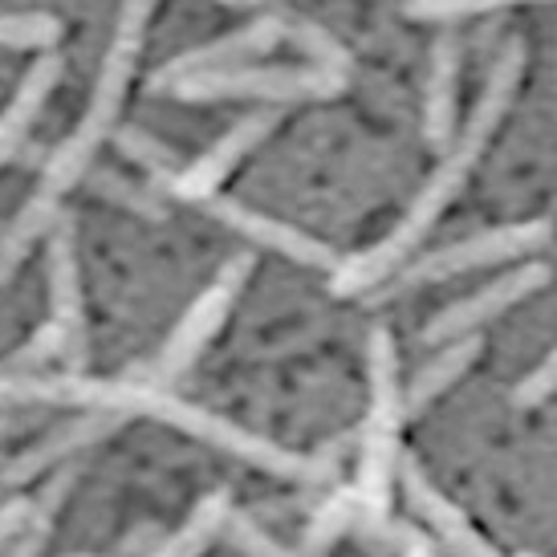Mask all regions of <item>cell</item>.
Listing matches in <instances>:
<instances>
[{
	"label": "cell",
	"mask_w": 557,
	"mask_h": 557,
	"mask_svg": "<svg viewBox=\"0 0 557 557\" xmlns=\"http://www.w3.org/2000/svg\"><path fill=\"white\" fill-rule=\"evenodd\" d=\"M151 4H156V0H126L119 33H114V41H110L107 58H102V70H98V78H94L90 102L82 110L78 126H74L70 139L49 156L46 171H41V187L33 191L29 208L13 220V228L0 240V277L13 273L16 264H21V257L33 248V240L49 228V220L58 212L62 196L90 171L98 147L110 139V131H114L119 114H123L126 90H131V82L139 74Z\"/></svg>",
	"instance_id": "1"
},
{
	"label": "cell",
	"mask_w": 557,
	"mask_h": 557,
	"mask_svg": "<svg viewBox=\"0 0 557 557\" xmlns=\"http://www.w3.org/2000/svg\"><path fill=\"white\" fill-rule=\"evenodd\" d=\"M521 78H525V49L509 46L496 58L493 74L484 82V90H480L476 107L468 114V123L460 126V131L451 135L448 147H444V151H448L444 163L432 171L428 184L419 187V200L411 203V212L403 216V224L383 240V245H374L371 252H362V257H355V261L342 269L338 277H334L338 294H358V289H367L374 281H383L395 264H403V257H407L423 236L432 233V224L444 216V208L460 196V187H465L468 175L476 171L484 147H488L493 135L500 131V123H505V114H509V107H512V98H517Z\"/></svg>",
	"instance_id": "2"
},
{
	"label": "cell",
	"mask_w": 557,
	"mask_h": 557,
	"mask_svg": "<svg viewBox=\"0 0 557 557\" xmlns=\"http://www.w3.org/2000/svg\"><path fill=\"white\" fill-rule=\"evenodd\" d=\"M346 74H334L325 65H224V70H200V74H180L163 82V90L180 102H269V107H289V102H322L338 98L346 90Z\"/></svg>",
	"instance_id": "3"
},
{
	"label": "cell",
	"mask_w": 557,
	"mask_h": 557,
	"mask_svg": "<svg viewBox=\"0 0 557 557\" xmlns=\"http://www.w3.org/2000/svg\"><path fill=\"white\" fill-rule=\"evenodd\" d=\"M281 123V110H257V114H248V119H240V123L224 135V139L212 147V151H203L196 163H187L184 171H175L168 180V187L180 196V200H212L216 196V187L233 175V168L240 163V159L248 156V151H257L273 131H277Z\"/></svg>",
	"instance_id": "4"
},
{
	"label": "cell",
	"mask_w": 557,
	"mask_h": 557,
	"mask_svg": "<svg viewBox=\"0 0 557 557\" xmlns=\"http://www.w3.org/2000/svg\"><path fill=\"white\" fill-rule=\"evenodd\" d=\"M545 233H549L545 220H533V224H505V228H493V233L468 236L460 245L432 252L428 261H416L403 273V281H407V285L444 281V277H456V273H468V269H480V264L509 261L517 252H529L533 245H542Z\"/></svg>",
	"instance_id": "5"
},
{
	"label": "cell",
	"mask_w": 557,
	"mask_h": 557,
	"mask_svg": "<svg viewBox=\"0 0 557 557\" xmlns=\"http://www.w3.org/2000/svg\"><path fill=\"white\" fill-rule=\"evenodd\" d=\"M285 41V21L281 16H261V21H248L240 29L224 33L216 41H203V46L180 53L175 62L156 78V86L180 78V74H200V70H224V65H245L252 58L269 53L273 46Z\"/></svg>",
	"instance_id": "6"
},
{
	"label": "cell",
	"mask_w": 557,
	"mask_h": 557,
	"mask_svg": "<svg viewBox=\"0 0 557 557\" xmlns=\"http://www.w3.org/2000/svg\"><path fill=\"white\" fill-rule=\"evenodd\" d=\"M245 273H248V261H236L220 273L216 285H212V289L191 306V313L184 318V325H180V330H175V338L168 342V350H163V358H159V371L163 374L184 371L187 362L200 355V346L216 334V325L224 322V313L233 310L236 294H240V285H245Z\"/></svg>",
	"instance_id": "7"
},
{
	"label": "cell",
	"mask_w": 557,
	"mask_h": 557,
	"mask_svg": "<svg viewBox=\"0 0 557 557\" xmlns=\"http://www.w3.org/2000/svg\"><path fill=\"white\" fill-rule=\"evenodd\" d=\"M456 90H460V41L444 33L435 37L423 82V139L432 147H448L456 135Z\"/></svg>",
	"instance_id": "8"
},
{
	"label": "cell",
	"mask_w": 557,
	"mask_h": 557,
	"mask_svg": "<svg viewBox=\"0 0 557 557\" xmlns=\"http://www.w3.org/2000/svg\"><path fill=\"white\" fill-rule=\"evenodd\" d=\"M545 281H549V269H545V264L517 269V273L496 281V285H488V289L472 294L468 301H460V306H451V310L440 313V318L432 322V330H428V338H465L472 325H480L484 318L500 313L505 306H512V301H521V297L533 294V289L545 285Z\"/></svg>",
	"instance_id": "9"
},
{
	"label": "cell",
	"mask_w": 557,
	"mask_h": 557,
	"mask_svg": "<svg viewBox=\"0 0 557 557\" xmlns=\"http://www.w3.org/2000/svg\"><path fill=\"white\" fill-rule=\"evenodd\" d=\"M58 78H62V58H58V53L37 58V65L21 78L16 94L9 98V107L0 110V168L13 159V151L21 147V139L29 135L33 119H37L41 107L49 102V94H53Z\"/></svg>",
	"instance_id": "10"
},
{
	"label": "cell",
	"mask_w": 557,
	"mask_h": 557,
	"mask_svg": "<svg viewBox=\"0 0 557 557\" xmlns=\"http://www.w3.org/2000/svg\"><path fill=\"white\" fill-rule=\"evenodd\" d=\"M216 212L233 224L236 233H245V236H252V240H261V245L277 248V252L294 257V261L330 264V252H325L318 240H310V236L297 233V228H289V224H281V220L261 216V212H248V208H240V203H220Z\"/></svg>",
	"instance_id": "11"
},
{
	"label": "cell",
	"mask_w": 557,
	"mask_h": 557,
	"mask_svg": "<svg viewBox=\"0 0 557 557\" xmlns=\"http://www.w3.org/2000/svg\"><path fill=\"white\" fill-rule=\"evenodd\" d=\"M62 41V25L49 13H9L0 16V49H53Z\"/></svg>",
	"instance_id": "12"
},
{
	"label": "cell",
	"mask_w": 557,
	"mask_h": 557,
	"mask_svg": "<svg viewBox=\"0 0 557 557\" xmlns=\"http://www.w3.org/2000/svg\"><path fill=\"white\" fill-rule=\"evenodd\" d=\"M476 350H480V342L476 338H456L444 350L440 358H432L423 371H419V379H416V387H411V403H423V399H432V395H440V391L448 387L456 374L465 371L468 362L476 358Z\"/></svg>",
	"instance_id": "13"
},
{
	"label": "cell",
	"mask_w": 557,
	"mask_h": 557,
	"mask_svg": "<svg viewBox=\"0 0 557 557\" xmlns=\"http://www.w3.org/2000/svg\"><path fill=\"white\" fill-rule=\"evenodd\" d=\"M285 37L301 46L306 53L313 58V65H325V70H334V74H346L350 78V53L338 46V37L334 33H325L322 25H313L306 16H297V21H285Z\"/></svg>",
	"instance_id": "14"
},
{
	"label": "cell",
	"mask_w": 557,
	"mask_h": 557,
	"mask_svg": "<svg viewBox=\"0 0 557 557\" xmlns=\"http://www.w3.org/2000/svg\"><path fill=\"white\" fill-rule=\"evenodd\" d=\"M512 4H549V0H407L403 13L411 21H460V16H480L493 9H512Z\"/></svg>",
	"instance_id": "15"
},
{
	"label": "cell",
	"mask_w": 557,
	"mask_h": 557,
	"mask_svg": "<svg viewBox=\"0 0 557 557\" xmlns=\"http://www.w3.org/2000/svg\"><path fill=\"white\" fill-rule=\"evenodd\" d=\"M119 147H123L135 163H143L147 171H156L163 184L175 175V151H171V147H163L156 135H147L143 126H126V131H119Z\"/></svg>",
	"instance_id": "16"
},
{
	"label": "cell",
	"mask_w": 557,
	"mask_h": 557,
	"mask_svg": "<svg viewBox=\"0 0 557 557\" xmlns=\"http://www.w3.org/2000/svg\"><path fill=\"white\" fill-rule=\"evenodd\" d=\"M549 383H554V367L545 362L537 374H529L525 383H521V391H517V399L521 403H542L545 395H549Z\"/></svg>",
	"instance_id": "17"
},
{
	"label": "cell",
	"mask_w": 557,
	"mask_h": 557,
	"mask_svg": "<svg viewBox=\"0 0 557 557\" xmlns=\"http://www.w3.org/2000/svg\"><path fill=\"white\" fill-rule=\"evenodd\" d=\"M224 4H264V0H224Z\"/></svg>",
	"instance_id": "18"
}]
</instances>
